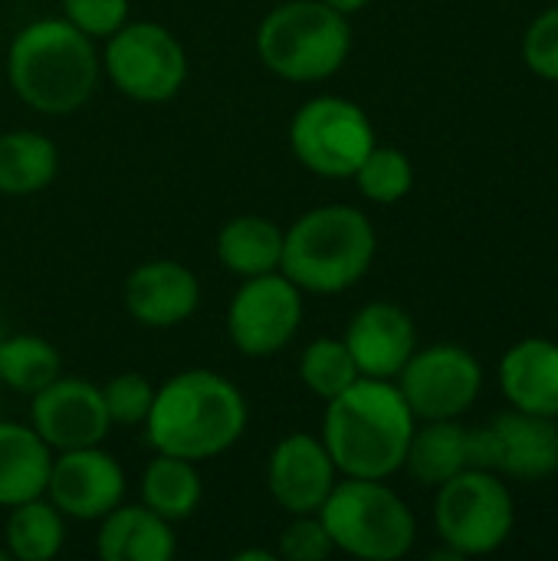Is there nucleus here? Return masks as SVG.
I'll return each instance as SVG.
<instances>
[{"label":"nucleus","instance_id":"obj_1","mask_svg":"<svg viewBox=\"0 0 558 561\" xmlns=\"http://www.w3.org/2000/svg\"><path fill=\"white\" fill-rule=\"evenodd\" d=\"M414 421L395 381L358 378L326 401L319 437L342 477L388 480L405 467Z\"/></svg>","mask_w":558,"mask_h":561},{"label":"nucleus","instance_id":"obj_2","mask_svg":"<svg viewBox=\"0 0 558 561\" xmlns=\"http://www.w3.org/2000/svg\"><path fill=\"white\" fill-rule=\"evenodd\" d=\"M247 417V398L230 378L207 368H191L155 388L145 434L155 454L204 463L227 454L243 437Z\"/></svg>","mask_w":558,"mask_h":561},{"label":"nucleus","instance_id":"obj_3","mask_svg":"<svg viewBox=\"0 0 558 561\" xmlns=\"http://www.w3.org/2000/svg\"><path fill=\"white\" fill-rule=\"evenodd\" d=\"M102 59L92 36L66 16L26 23L7 53V76L23 105L39 115H72L99 85Z\"/></svg>","mask_w":558,"mask_h":561},{"label":"nucleus","instance_id":"obj_4","mask_svg":"<svg viewBox=\"0 0 558 561\" xmlns=\"http://www.w3.org/2000/svg\"><path fill=\"white\" fill-rule=\"evenodd\" d=\"M378 237L372 220L349 204H326L306 210L283 230L280 273L303 293L335 296L352 289L375 263Z\"/></svg>","mask_w":558,"mask_h":561},{"label":"nucleus","instance_id":"obj_5","mask_svg":"<svg viewBox=\"0 0 558 561\" xmlns=\"http://www.w3.org/2000/svg\"><path fill=\"white\" fill-rule=\"evenodd\" d=\"M352 53L349 16L322 0H286L257 26L260 62L286 82H322Z\"/></svg>","mask_w":558,"mask_h":561},{"label":"nucleus","instance_id":"obj_6","mask_svg":"<svg viewBox=\"0 0 558 561\" xmlns=\"http://www.w3.org/2000/svg\"><path fill=\"white\" fill-rule=\"evenodd\" d=\"M335 552L365 561L405 559L414 546L418 523L408 503L385 480L345 477L319 510Z\"/></svg>","mask_w":558,"mask_h":561},{"label":"nucleus","instance_id":"obj_7","mask_svg":"<svg viewBox=\"0 0 558 561\" xmlns=\"http://www.w3.org/2000/svg\"><path fill=\"white\" fill-rule=\"evenodd\" d=\"M296 161L329 181H345L375 148V125L365 108L342 95H316L289 122Z\"/></svg>","mask_w":558,"mask_h":561},{"label":"nucleus","instance_id":"obj_8","mask_svg":"<svg viewBox=\"0 0 558 561\" xmlns=\"http://www.w3.org/2000/svg\"><path fill=\"white\" fill-rule=\"evenodd\" d=\"M102 69L125 99L158 105L184 89L187 53L168 26L135 20L122 23L112 36H105Z\"/></svg>","mask_w":558,"mask_h":561},{"label":"nucleus","instance_id":"obj_9","mask_svg":"<svg viewBox=\"0 0 558 561\" xmlns=\"http://www.w3.org/2000/svg\"><path fill=\"white\" fill-rule=\"evenodd\" d=\"M434 523L447 549L460 559L497 552L516 523L513 496L506 483L490 470H464L437 486Z\"/></svg>","mask_w":558,"mask_h":561},{"label":"nucleus","instance_id":"obj_10","mask_svg":"<svg viewBox=\"0 0 558 561\" xmlns=\"http://www.w3.org/2000/svg\"><path fill=\"white\" fill-rule=\"evenodd\" d=\"M303 322V289L276 273L240 279L227 306V335L247 358H270L283 352Z\"/></svg>","mask_w":558,"mask_h":561},{"label":"nucleus","instance_id":"obj_11","mask_svg":"<svg viewBox=\"0 0 558 561\" xmlns=\"http://www.w3.org/2000/svg\"><path fill=\"white\" fill-rule=\"evenodd\" d=\"M483 385L480 362L460 345H431L414 352L398 371V391L421 421H451L470 411Z\"/></svg>","mask_w":558,"mask_h":561},{"label":"nucleus","instance_id":"obj_12","mask_svg":"<svg viewBox=\"0 0 558 561\" xmlns=\"http://www.w3.org/2000/svg\"><path fill=\"white\" fill-rule=\"evenodd\" d=\"M46 500L66 519L99 523L118 503H125V470L112 454L102 450V444L62 450L53 457Z\"/></svg>","mask_w":558,"mask_h":561},{"label":"nucleus","instance_id":"obj_13","mask_svg":"<svg viewBox=\"0 0 558 561\" xmlns=\"http://www.w3.org/2000/svg\"><path fill=\"white\" fill-rule=\"evenodd\" d=\"M30 427L49 444L53 454L95 447L109 437V414L102 404L99 385L86 378L59 375L43 391L33 394L30 404Z\"/></svg>","mask_w":558,"mask_h":561},{"label":"nucleus","instance_id":"obj_14","mask_svg":"<svg viewBox=\"0 0 558 561\" xmlns=\"http://www.w3.org/2000/svg\"><path fill=\"white\" fill-rule=\"evenodd\" d=\"M339 470L322 444V437L296 431L286 434L266 463V490L276 500L280 510H286L289 516H306V513H319L322 503L329 500Z\"/></svg>","mask_w":558,"mask_h":561},{"label":"nucleus","instance_id":"obj_15","mask_svg":"<svg viewBox=\"0 0 558 561\" xmlns=\"http://www.w3.org/2000/svg\"><path fill=\"white\" fill-rule=\"evenodd\" d=\"M201 306V283L178 260H151L128 273L125 309L145 329H174Z\"/></svg>","mask_w":558,"mask_h":561},{"label":"nucleus","instance_id":"obj_16","mask_svg":"<svg viewBox=\"0 0 558 561\" xmlns=\"http://www.w3.org/2000/svg\"><path fill=\"white\" fill-rule=\"evenodd\" d=\"M362 371V378H398L408 358L418 352V332L411 316L395 302L362 306L342 339Z\"/></svg>","mask_w":558,"mask_h":561},{"label":"nucleus","instance_id":"obj_17","mask_svg":"<svg viewBox=\"0 0 558 561\" xmlns=\"http://www.w3.org/2000/svg\"><path fill=\"white\" fill-rule=\"evenodd\" d=\"M490 431L497 440V473L539 480L558 470L556 417H539L513 408L510 414H500Z\"/></svg>","mask_w":558,"mask_h":561},{"label":"nucleus","instance_id":"obj_18","mask_svg":"<svg viewBox=\"0 0 558 561\" xmlns=\"http://www.w3.org/2000/svg\"><path fill=\"white\" fill-rule=\"evenodd\" d=\"M178 552L174 523L141 506L118 503L99 519L95 556L102 561H171Z\"/></svg>","mask_w":558,"mask_h":561},{"label":"nucleus","instance_id":"obj_19","mask_svg":"<svg viewBox=\"0 0 558 561\" xmlns=\"http://www.w3.org/2000/svg\"><path fill=\"white\" fill-rule=\"evenodd\" d=\"M500 385L516 411L558 417V345L549 339H526L500 362Z\"/></svg>","mask_w":558,"mask_h":561},{"label":"nucleus","instance_id":"obj_20","mask_svg":"<svg viewBox=\"0 0 558 561\" xmlns=\"http://www.w3.org/2000/svg\"><path fill=\"white\" fill-rule=\"evenodd\" d=\"M53 457L56 454L33 427L0 421V506L10 510L46 496Z\"/></svg>","mask_w":558,"mask_h":561},{"label":"nucleus","instance_id":"obj_21","mask_svg":"<svg viewBox=\"0 0 558 561\" xmlns=\"http://www.w3.org/2000/svg\"><path fill=\"white\" fill-rule=\"evenodd\" d=\"M217 260L237 279L276 273L283 263V230L260 214H240L217 233Z\"/></svg>","mask_w":558,"mask_h":561},{"label":"nucleus","instance_id":"obj_22","mask_svg":"<svg viewBox=\"0 0 558 561\" xmlns=\"http://www.w3.org/2000/svg\"><path fill=\"white\" fill-rule=\"evenodd\" d=\"M59 151L43 131L16 128L0 135V194L30 197L56 181Z\"/></svg>","mask_w":558,"mask_h":561},{"label":"nucleus","instance_id":"obj_23","mask_svg":"<svg viewBox=\"0 0 558 561\" xmlns=\"http://www.w3.org/2000/svg\"><path fill=\"white\" fill-rule=\"evenodd\" d=\"M467 434L470 431H464L454 417L451 421H428L421 431L414 427L405 467L424 486H441V483L454 480L457 473L470 470Z\"/></svg>","mask_w":558,"mask_h":561},{"label":"nucleus","instance_id":"obj_24","mask_svg":"<svg viewBox=\"0 0 558 561\" xmlns=\"http://www.w3.org/2000/svg\"><path fill=\"white\" fill-rule=\"evenodd\" d=\"M204 486L197 463L171 454H158L141 473V503L168 523L191 519L201 506Z\"/></svg>","mask_w":558,"mask_h":561},{"label":"nucleus","instance_id":"obj_25","mask_svg":"<svg viewBox=\"0 0 558 561\" xmlns=\"http://www.w3.org/2000/svg\"><path fill=\"white\" fill-rule=\"evenodd\" d=\"M7 556L16 561H49L59 556L66 542V516L46 500H26L20 506H10L7 516Z\"/></svg>","mask_w":558,"mask_h":561},{"label":"nucleus","instance_id":"obj_26","mask_svg":"<svg viewBox=\"0 0 558 561\" xmlns=\"http://www.w3.org/2000/svg\"><path fill=\"white\" fill-rule=\"evenodd\" d=\"M62 375V362L53 342L39 335L0 339V381L20 394H36Z\"/></svg>","mask_w":558,"mask_h":561},{"label":"nucleus","instance_id":"obj_27","mask_svg":"<svg viewBox=\"0 0 558 561\" xmlns=\"http://www.w3.org/2000/svg\"><path fill=\"white\" fill-rule=\"evenodd\" d=\"M299 378L316 398L332 401L349 385H355L362 378V371L342 339H316L306 345V352L299 358Z\"/></svg>","mask_w":558,"mask_h":561},{"label":"nucleus","instance_id":"obj_28","mask_svg":"<svg viewBox=\"0 0 558 561\" xmlns=\"http://www.w3.org/2000/svg\"><path fill=\"white\" fill-rule=\"evenodd\" d=\"M358 191L372 201V204H398L401 197H408V191L414 187V168L411 158L398 148L378 145L365 154V161L358 164V171L352 174Z\"/></svg>","mask_w":558,"mask_h":561},{"label":"nucleus","instance_id":"obj_29","mask_svg":"<svg viewBox=\"0 0 558 561\" xmlns=\"http://www.w3.org/2000/svg\"><path fill=\"white\" fill-rule=\"evenodd\" d=\"M99 391H102V404H105V414L112 424H122V427L141 424L145 427L151 404H155V385L145 375L122 371L109 385H102Z\"/></svg>","mask_w":558,"mask_h":561},{"label":"nucleus","instance_id":"obj_30","mask_svg":"<svg viewBox=\"0 0 558 561\" xmlns=\"http://www.w3.org/2000/svg\"><path fill=\"white\" fill-rule=\"evenodd\" d=\"M332 552L335 546L319 513L293 516V523L280 533L276 556L283 561H326Z\"/></svg>","mask_w":558,"mask_h":561},{"label":"nucleus","instance_id":"obj_31","mask_svg":"<svg viewBox=\"0 0 558 561\" xmlns=\"http://www.w3.org/2000/svg\"><path fill=\"white\" fill-rule=\"evenodd\" d=\"M62 16L86 36L105 39L128 23V0H62Z\"/></svg>","mask_w":558,"mask_h":561},{"label":"nucleus","instance_id":"obj_32","mask_svg":"<svg viewBox=\"0 0 558 561\" xmlns=\"http://www.w3.org/2000/svg\"><path fill=\"white\" fill-rule=\"evenodd\" d=\"M523 53L536 76L558 82V7L533 20L523 39Z\"/></svg>","mask_w":558,"mask_h":561},{"label":"nucleus","instance_id":"obj_33","mask_svg":"<svg viewBox=\"0 0 558 561\" xmlns=\"http://www.w3.org/2000/svg\"><path fill=\"white\" fill-rule=\"evenodd\" d=\"M322 3H329L332 10H339V13H345V16H352V13H358V10H365L372 0H322Z\"/></svg>","mask_w":558,"mask_h":561},{"label":"nucleus","instance_id":"obj_34","mask_svg":"<svg viewBox=\"0 0 558 561\" xmlns=\"http://www.w3.org/2000/svg\"><path fill=\"white\" fill-rule=\"evenodd\" d=\"M234 559L237 561H273L276 556H273V552H266V549H243V552H237Z\"/></svg>","mask_w":558,"mask_h":561},{"label":"nucleus","instance_id":"obj_35","mask_svg":"<svg viewBox=\"0 0 558 561\" xmlns=\"http://www.w3.org/2000/svg\"><path fill=\"white\" fill-rule=\"evenodd\" d=\"M3 559H10V556H7V549H0V561Z\"/></svg>","mask_w":558,"mask_h":561}]
</instances>
